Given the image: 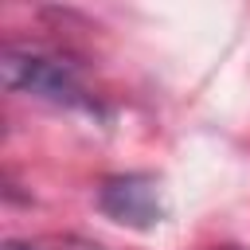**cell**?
Instances as JSON below:
<instances>
[{
    "label": "cell",
    "mask_w": 250,
    "mask_h": 250,
    "mask_svg": "<svg viewBox=\"0 0 250 250\" xmlns=\"http://www.w3.org/2000/svg\"><path fill=\"white\" fill-rule=\"evenodd\" d=\"M0 78L12 94H31L55 105H90L78 74L47 55H31V51H4L0 55Z\"/></svg>",
    "instance_id": "obj_1"
},
{
    "label": "cell",
    "mask_w": 250,
    "mask_h": 250,
    "mask_svg": "<svg viewBox=\"0 0 250 250\" xmlns=\"http://www.w3.org/2000/svg\"><path fill=\"white\" fill-rule=\"evenodd\" d=\"M98 207H102V215H109L121 227L148 230V227H156L164 219V191H160L156 176L129 172V176H113V180L102 184Z\"/></svg>",
    "instance_id": "obj_2"
},
{
    "label": "cell",
    "mask_w": 250,
    "mask_h": 250,
    "mask_svg": "<svg viewBox=\"0 0 250 250\" xmlns=\"http://www.w3.org/2000/svg\"><path fill=\"white\" fill-rule=\"evenodd\" d=\"M4 250H35V246H23V242H4Z\"/></svg>",
    "instance_id": "obj_3"
}]
</instances>
